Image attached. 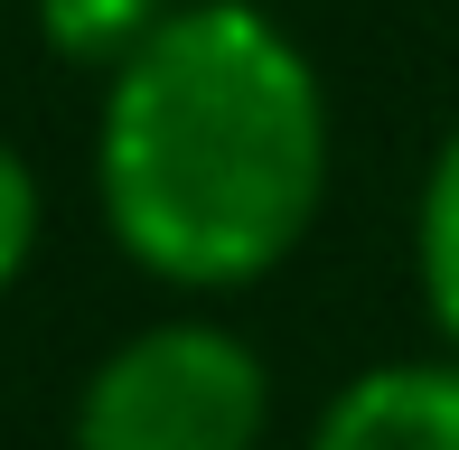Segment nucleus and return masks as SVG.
Masks as SVG:
<instances>
[{"label":"nucleus","instance_id":"nucleus-1","mask_svg":"<svg viewBox=\"0 0 459 450\" xmlns=\"http://www.w3.org/2000/svg\"><path fill=\"white\" fill-rule=\"evenodd\" d=\"M328 197V85L254 0H178L94 113V207L169 291L281 273Z\"/></svg>","mask_w":459,"mask_h":450},{"label":"nucleus","instance_id":"nucleus-2","mask_svg":"<svg viewBox=\"0 0 459 450\" xmlns=\"http://www.w3.org/2000/svg\"><path fill=\"white\" fill-rule=\"evenodd\" d=\"M273 366L225 319H151L75 394V450H263Z\"/></svg>","mask_w":459,"mask_h":450},{"label":"nucleus","instance_id":"nucleus-3","mask_svg":"<svg viewBox=\"0 0 459 450\" xmlns=\"http://www.w3.org/2000/svg\"><path fill=\"white\" fill-rule=\"evenodd\" d=\"M309 450H459V357H394L328 394Z\"/></svg>","mask_w":459,"mask_h":450},{"label":"nucleus","instance_id":"nucleus-4","mask_svg":"<svg viewBox=\"0 0 459 450\" xmlns=\"http://www.w3.org/2000/svg\"><path fill=\"white\" fill-rule=\"evenodd\" d=\"M412 273H422V310L459 357V132L422 169V207H412Z\"/></svg>","mask_w":459,"mask_h":450},{"label":"nucleus","instance_id":"nucleus-5","mask_svg":"<svg viewBox=\"0 0 459 450\" xmlns=\"http://www.w3.org/2000/svg\"><path fill=\"white\" fill-rule=\"evenodd\" d=\"M169 10L178 0H38V38H48L66 66H103L113 75Z\"/></svg>","mask_w":459,"mask_h":450},{"label":"nucleus","instance_id":"nucleus-6","mask_svg":"<svg viewBox=\"0 0 459 450\" xmlns=\"http://www.w3.org/2000/svg\"><path fill=\"white\" fill-rule=\"evenodd\" d=\"M38 225H48V197H38V169L0 141V291H10L19 273H29L38 254Z\"/></svg>","mask_w":459,"mask_h":450}]
</instances>
